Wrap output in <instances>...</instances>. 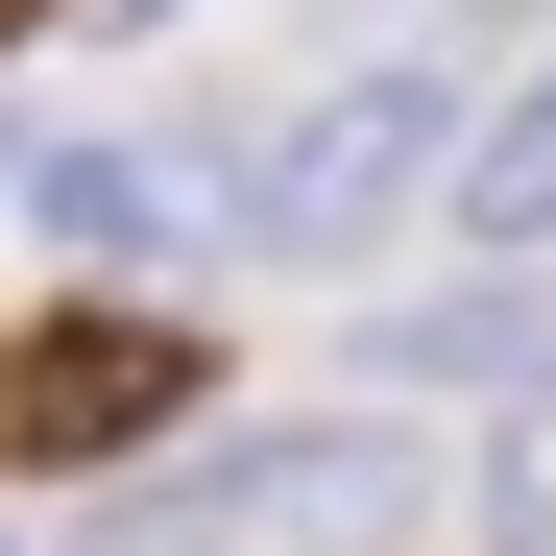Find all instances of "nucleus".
<instances>
[{
    "label": "nucleus",
    "mask_w": 556,
    "mask_h": 556,
    "mask_svg": "<svg viewBox=\"0 0 556 556\" xmlns=\"http://www.w3.org/2000/svg\"><path fill=\"white\" fill-rule=\"evenodd\" d=\"M412 169H459V73L435 49H363V73H315V98L242 146V242H363Z\"/></svg>",
    "instance_id": "obj_1"
},
{
    "label": "nucleus",
    "mask_w": 556,
    "mask_h": 556,
    "mask_svg": "<svg viewBox=\"0 0 556 556\" xmlns=\"http://www.w3.org/2000/svg\"><path fill=\"white\" fill-rule=\"evenodd\" d=\"M194 388H218V339H194V315H25V339H0V459H25V484L146 459Z\"/></svg>",
    "instance_id": "obj_2"
},
{
    "label": "nucleus",
    "mask_w": 556,
    "mask_h": 556,
    "mask_svg": "<svg viewBox=\"0 0 556 556\" xmlns=\"http://www.w3.org/2000/svg\"><path fill=\"white\" fill-rule=\"evenodd\" d=\"M435 194H459V242H484V266H532V242H556V49L508 73L484 122H459V169H435Z\"/></svg>",
    "instance_id": "obj_3"
},
{
    "label": "nucleus",
    "mask_w": 556,
    "mask_h": 556,
    "mask_svg": "<svg viewBox=\"0 0 556 556\" xmlns=\"http://www.w3.org/2000/svg\"><path fill=\"white\" fill-rule=\"evenodd\" d=\"M508 363H532V291L484 266V291H435V315H388V339H363V388H508Z\"/></svg>",
    "instance_id": "obj_4"
},
{
    "label": "nucleus",
    "mask_w": 556,
    "mask_h": 556,
    "mask_svg": "<svg viewBox=\"0 0 556 556\" xmlns=\"http://www.w3.org/2000/svg\"><path fill=\"white\" fill-rule=\"evenodd\" d=\"M363 508H388V435H291L266 459V532H363Z\"/></svg>",
    "instance_id": "obj_5"
},
{
    "label": "nucleus",
    "mask_w": 556,
    "mask_h": 556,
    "mask_svg": "<svg viewBox=\"0 0 556 556\" xmlns=\"http://www.w3.org/2000/svg\"><path fill=\"white\" fill-rule=\"evenodd\" d=\"M484 508H508V556H556V363H532V412H508V484H484Z\"/></svg>",
    "instance_id": "obj_6"
},
{
    "label": "nucleus",
    "mask_w": 556,
    "mask_h": 556,
    "mask_svg": "<svg viewBox=\"0 0 556 556\" xmlns=\"http://www.w3.org/2000/svg\"><path fill=\"white\" fill-rule=\"evenodd\" d=\"M412 25H532V0H412Z\"/></svg>",
    "instance_id": "obj_7"
},
{
    "label": "nucleus",
    "mask_w": 556,
    "mask_h": 556,
    "mask_svg": "<svg viewBox=\"0 0 556 556\" xmlns=\"http://www.w3.org/2000/svg\"><path fill=\"white\" fill-rule=\"evenodd\" d=\"M98 25H169V0H98Z\"/></svg>",
    "instance_id": "obj_8"
}]
</instances>
